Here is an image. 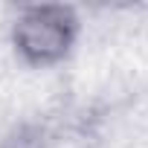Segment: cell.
I'll use <instances>...</instances> for the list:
<instances>
[{
  "mask_svg": "<svg viewBox=\"0 0 148 148\" xmlns=\"http://www.w3.org/2000/svg\"><path fill=\"white\" fill-rule=\"evenodd\" d=\"M82 38V15L70 3H23L9 21V47L29 70L70 61Z\"/></svg>",
  "mask_w": 148,
  "mask_h": 148,
  "instance_id": "6da1fadb",
  "label": "cell"
}]
</instances>
